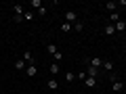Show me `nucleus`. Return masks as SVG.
Masks as SVG:
<instances>
[{
    "label": "nucleus",
    "mask_w": 126,
    "mask_h": 94,
    "mask_svg": "<svg viewBox=\"0 0 126 94\" xmlns=\"http://www.w3.org/2000/svg\"><path fill=\"white\" fill-rule=\"evenodd\" d=\"M76 21H78L76 11H67V13H65V23H76Z\"/></svg>",
    "instance_id": "1"
},
{
    "label": "nucleus",
    "mask_w": 126,
    "mask_h": 94,
    "mask_svg": "<svg viewBox=\"0 0 126 94\" xmlns=\"http://www.w3.org/2000/svg\"><path fill=\"white\" fill-rule=\"evenodd\" d=\"M23 61H25V63H30V65H36V57H34V54H32L30 50H25V52H23Z\"/></svg>",
    "instance_id": "2"
},
{
    "label": "nucleus",
    "mask_w": 126,
    "mask_h": 94,
    "mask_svg": "<svg viewBox=\"0 0 126 94\" xmlns=\"http://www.w3.org/2000/svg\"><path fill=\"white\" fill-rule=\"evenodd\" d=\"M101 65H103V59H101V57H94L93 61H90V67H94V69H99Z\"/></svg>",
    "instance_id": "3"
},
{
    "label": "nucleus",
    "mask_w": 126,
    "mask_h": 94,
    "mask_svg": "<svg viewBox=\"0 0 126 94\" xmlns=\"http://www.w3.org/2000/svg\"><path fill=\"white\" fill-rule=\"evenodd\" d=\"M25 73H27V75H30V77H34V75H36V73H38V69H36V65H30V67L25 69Z\"/></svg>",
    "instance_id": "4"
},
{
    "label": "nucleus",
    "mask_w": 126,
    "mask_h": 94,
    "mask_svg": "<svg viewBox=\"0 0 126 94\" xmlns=\"http://www.w3.org/2000/svg\"><path fill=\"white\" fill-rule=\"evenodd\" d=\"M84 84L88 86V88H94V86H97V77H86Z\"/></svg>",
    "instance_id": "5"
},
{
    "label": "nucleus",
    "mask_w": 126,
    "mask_h": 94,
    "mask_svg": "<svg viewBox=\"0 0 126 94\" xmlns=\"http://www.w3.org/2000/svg\"><path fill=\"white\" fill-rule=\"evenodd\" d=\"M113 27H116V31H124V29H126V21H122V19H120Z\"/></svg>",
    "instance_id": "6"
},
{
    "label": "nucleus",
    "mask_w": 126,
    "mask_h": 94,
    "mask_svg": "<svg viewBox=\"0 0 126 94\" xmlns=\"http://www.w3.org/2000/svg\"><path fill=\"white\" fill-rule=\"evenodd\" d=\"M105 9H107L109 13H116V9H118V2H107V4H105Z\"/></svg>",
    "instance_id": "7"
},
{
    "label": "nucleus",
    "mask_w": 126,
    "mask_h": 94,
    "mask_svg": "<svg viewBox=\"0 0 126 94\" xmlns=\"http://www.w3.org/2000/svg\"><path fill=\"white\" fill-rule=\"evenodd\" d=\"M111 84H113V92H122V88H124V86H122V82H120V80L111 82Z\"/></svg>",
    "instance_id": "8"
},
{
    "label": "nucleus",
    "mask_w": 126,
    "mask_h": 94,
    "mask_svg": "<svg viewBox=\"0 0 126 94\" xmlns=\"http://www.w3.org/2000/svg\"><path fill=\"white\" fill-rule=\"evenodd\" d=\"M46 52H48V54H57L59 50H57V46H55V44H46Z\"/></svg>",
    "instance_id": "9"
},
{
    "label": "nucleus",
    "mask_w": 126,
    "mask_h": 94,
    "mask_svg": "<svg viewBox=\"0 0 126 94\" xmlns=\"http://www.w3.org/2000/svg\"><path fill=\"white\" fill-rule=\"evenodd\" d=\"M109 21H111V23H118V21H120V13H118V11H116V13H111V15H109Z\"/></svg>",
    "instance_id": "10"
},
{
    "label": "nucleus",
    "mask_w": 126,
    "mask_h": 94,
    "mask_svg": "<svg viewBox=\"0 0 126 94\" xmlns=\"http://www.w3.org/2000/svg\"><path fill=\"white\" fill-rule=\"evenodd\" d=\"M97 73H99V69H94V67H88L86 75H88V77H97Z\"/></svg>",
    "instance_id": "11"
},
{
    "label": "nucleus",
    "mask_w": 126,
    "mask_h": 94,
    "mask_svg": "<svg viewBox=\"0 0 126 94\" xmlns=\"http://www.w3.org/2000/svg\"><path fill=\"white\" fill-rule=\"evenodd\" d=\"M113 31H116V27H113L111 23H109V25L105 27V36H113Z\"/></svg>",
    "instance_id": "12"
},
{
    "label": "nucleus",
    "mask_w": 126,
    "mask_h": 94,
    "mask_svg": "<svg viewBox=\"0 0 126 94\" xmlns=\"http://www.w3.org/2000/svg\"><path fill=\"white\" fill-rule=\"evenodd\" d=\"M103 69H105V71H111V69H113V63L111 61H103Z\"/></svg>",
    "instance_id": "13"
},
{
    "label": "nucleus",
    "mask_w": 126,
    "mask_h": 94,
    "mask_svg": "<svg viewBox=\"0 0 126 94\" xmlns=\"http://www.w3.org/2000/svg\"><path fill=\"white\" fill-rule=\"evenodd\" d=\"M72 29H76V31H82V29H84V23L76 21V23H74V25H72Z\"/></svg>",
    "instance_id": "14"
},
{
    "label": "nucleus",
    "mask_w": 126,
    "mask_h": 94,
    "mask_svg": "<svg viewBox=\"0 0 126 94\" xmlns=\"http://www.w3.org/2000/svg\"><path fill=\"white\" fill-rule=\"evenodd\" d=\"M61 29H63V34L72 31V23H61Z\"/></svg>",
    "instance_id": "15"
},
{
    "label": "nucleus",
    "mask_w": 126,
    "mask_h": 94,
    "mask_svg": "<svg viewBox=\"0 0 126 94\" xmlns=\"http://www.w3.org/2000/svg\"><path fill=\"white\" fill-rule=\"evenodd\" d=\"M15 69H19V71L25 69V61H23V59H21V61H17V63H15Z\"/></svg>",
    "instance_id": "16"
},
{
    "label": "nucleus",
    "mask_w": 126,
    "mask_h": 94,
    "mask_svg": "<svg viewBox=\"0 0 126 94\" xmlns=\"http://www.w3.org/2000/svg\"><path fill=\"white\" fill-rule=\"evenodd\" d=\"M48 88H50V90H57V88H59L57 80H48Z\"/></svg>",
    "instance_id": "17"
},
{
    "label": "nucleus",
    "mask_w": 126,
    "mask_h": 94,
    "mask_svg": "<svg viewBox=\"0 0 126 94\" xmlns=\"http://www.w3.org/2000/svg\"><path fill=\"white\" fill-rule=\"evenodd\" d=\"M23 19H27V21H34V13H32V11H27V13H23Z\"/></svg>",
    "instance_id": "18"
},
{
    "label": "nucleus",
    "mask_w": 126,
    "mask_h": 94,
    "mask_svg": "<svg viewBox=\"0 0 126 94\" xmlns=\"http://www.w3.org/2000/svg\"><path fill=\"white\" fill-rule=\"evenodd\" d=\"M76 80V73H65V82H74Z\"/></svg>",
    "instance_id": "19"
},
{
    "label": "nucleus",
    "mask_w": 126,
    "mask_h": 94,
    "mask_svg": "<svg viewBox=\"0 0 126 94\" xmlns=\"http://www.w3.org/2000/svg\"><path fill=\"white\" fill-rule=\"evenodd\" d=\"M50 73H59V63H53L50 65Z\"/></svg>",
    "instance_id": "20"
},
{
    "label": "nucleus",
    "mask_w": 126,
    "mask_h": 94,
    "mask_svg": "<svg viewBox=\"0 0 126 94\" xmlns=\"http://www.w3.org/2000/svg\"><path fill=\"white\" fill-rule=\"evenodd\" d=\"M13 9H15V13H17V15H23V6L21 4H15Z\"/></svg>",
    "instance_id": "21"
},
{
    "label": "nucleus",
    "mask_w": 126,
    "mask_h": 94,
    "mask_svg": "<svg viewBox=\"0 0 126 94\" xmlns=\"http://www.w3.org/2000/svg\"><path fill=\"white\" fill-rule=\"evenodd\" d=\"M32 6H36V9H42V2H40V0H32Z\"/></svg>",
    "instance_id": "22"
},
{
    "label": "nucleus",
    "mask_w": 126,
    "mask_h": 94,
    "mask_svg": "<svg viewBox=\"0 0 126 94\" xmlns=\"http://www.w3.org/2000/svg\"><path fill=\"white\" fill-rule=\"evenodd\" d=\"M53 57H55V63H59L63 59V52H57V54H53Z\"/></svg>",
    "instance_id": "23"
},
{
    "label": "nucleus",
    "mask_w": 126,
    "mask_h": 94,
    "mask_svg": "<svg viewBox=\"0 0 126 94\" xmlns=\"http://www.w3.org/2000/svg\"><path fill=\"white\" fill-rule=\"evenodd\" d=\"M76 77H78V80H86L88 75H86V73H76Z\"/></svg>",
    "instance_id": "24"
},
{
    "label": "nucleus",
    "mask_w": 126,
    "mask_h": 94,
    "mask_svg": "<svg viewBox=\"0 0 126 94\" xmlns=\"http://www.w3.org/2000/svg\"><path fill=\"white\" fill-rule=\"evenodd\" d=\"M38 15H40V17H44V15H46V9H44V6H42V9H38Z\"/></svg>",
    "instance_id": "25"
}]
</instances>
